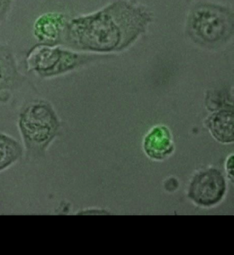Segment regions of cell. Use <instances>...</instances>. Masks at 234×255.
I'll return each mask as SVG.
<instances>
[{
    "label": "cell",
    "mask_w": 234,
    "mask_h": 255,
    "mask_svg": "<svg viewBox=\"0 0 234 255\" xmlns=\"http://www.w3.org/2000/svg\"><path fill=\"white\" fill-rule=\"evenodd\" d=\"M207 127L213 136L222 143L234 141V114L228 111H223L211 116Z\"/></svg>",
    "instance_id": "obj_7"
},
{
    "label": "cell",
    "mask_w": 234,
    "mask_h": 255,
    "mask_svg": "<svg viewBox=\"0 0 234 255\" xmlns=\"http://www.w3.org/2000/svg\"><path fill=\"white\" fill-rule=\"evenodd\" d=\"M192 31L206 42H213L224 38L231 31V15L225 9L215 5L199 7L192 14Z\"/></svg>",
    "instance_id": "obj_4"
},
{
    "label": "cell",
    "mask_w": 234,
    "mask_h": 255,
    "mask_svg": "<svg viewBox=\"0 0 234 255\" xmlns=\"http://www.w3.org/2000/svg\"><path fill=\"white\" fill-rule=\"evenodd\" d=\"M0 9H1V0H0Z\"/></svg>",
    "instance_id": "obj_11"
},
{
    "label": "cell",
    "mask_w": 234,
    "mask_h": 255,
    "mask_svg": "<svg viewBox=\"0 0 234 255\" xmlns=\"http://www.w3.org/2000/svg\"><path fill=\"white\" fill-rule=\"evenodd\" d=\"M58 122L50 108L36 105L28 109L20 120L21 132L27 148L43 151L55 137Z\"/></svg>",
    "instance_id": "obj_3"
},
{
    "label": "cell",
    "mask_w": 234,
    "mask_h": 255,
    "mask_svg": "<svg viewBox=\"0 0 234 255\" xmlns=\"http://www.w3.org/2000/svg\"><path fill=\"white\" fill-rule=\"evenodd\" d=\"M72 55L55 49L44 48L35 55L34 67L45 73H56L73 65Z\"/></svg>",
    "instance_id": "obj_6"
},
{
    "label": "cell",
    "mask_w": 234,
    "mask_h": 255,
    "mask_svg": "<svg viewBox=\"0 0 234 255\" xmlns=\"http://www.w3.org/2000/svg\"><path fill=\"white\" fill-rule=\"evenodd\" d=\"M93 20L92 27L80 32L81 42L92 49L109 51L118 46L125 33L138 32L148 16L133 6L119 3Z\"/></svg>",
    "instance_id": "obj_1"
},
{
    "label": "cell",
    "mask_w": 234,
    "mask_h": 255,
    "mask_svg": "<svg viewBox=\"0 0 234 255\" xmlns=\"http://www.w3.org/2000/svg\"><path fill=\"white\" fill-rule=\"evenodd\" d=\"M143 149L147 156L154 161L167 159L174 151L171 132L164 126L154 128L145 138Z\"/></svg>",
    "instance_id": "obj_5"
},
{
    "label": "cell",
    "mask_w": 234,
    "mask_h": 255,
    "mask_svg": "<svg viewBox=\"0 0 234 255\" xmlns=\"http://www.w3.org/2000/svg\"><path fill=\"white\" fill-rule=\"evenodd\" d=\"M228 180L219 168H203L196 171L189 183L187 196L192 203L203 208L220 204L228 190Z\"/></svg>",
    "instance_id": "obj_2"
},
{
    "label": "cell",
    "mask_w": 234,
    "mask_h": 255,
    "mask_svg": "<svg viewBox=\"0 0 234 255\" xmlns=\"http://www.w3.org/2000/svg\"><path fill=\"white\" fill-rule=\"evenodd\" d=\"M22 152L19 142L9 135L0 133V173L16 163Z\"/></svg>",
    "instance_id": "obj_8"
},
{
    "label": "cell",
    "mask_w": 234,
    "mask_h": 255,
    "mask_svg": "<svg viewBox=\"0 0 234 255\" xmlns=\"http://www.w3.org/2000/svg\"><path fill=\"white\" fill-rule=\"evenodd\" d=\"M225 172H226V177L232 183V184L234 183V155H230L228 159H226L225 163Z\"/></svg>",
    "instance_id": "obj_10"
},
{
    "label": "cell",
    "mask_w": 234,
    "mask_h": 255,
    "mask_svg": "<svg viewBox=\"0 0 234 255\" xmlns=\"http://www.w3.org/2000/svg\"><path fill=\"white\" fill-rule=\"evenodd\" d=\"M63 23V18L60 15H46L37 21L36 35L42 40H53L57 36Z\"/></svg>",
    "instance_id": "obj_9"
}]
</instances>
